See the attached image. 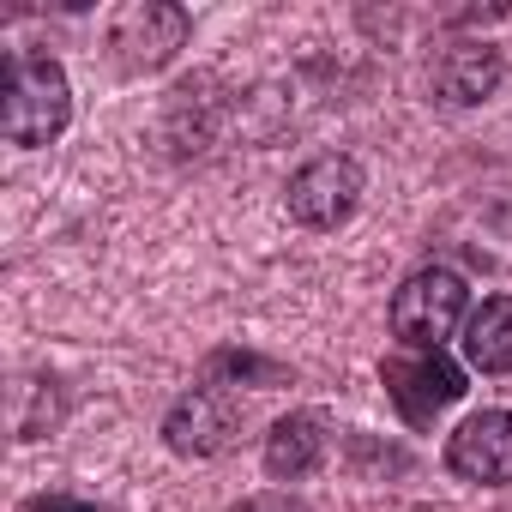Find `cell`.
Wrapping results in <instances>:
<instances>
[{
	"mask_svg": "<svg viewBox=\"0 0 512 512\" xmlns=\"http://www.w3.org/2000/svg\"><path fill=\"white\" fill-rule=\"evenodd\" d=\"M73 121V85L61 73V61L49 55H13L7 67V109H0V127H7L13 145L37 151L49 139H61Z\"/></svg>",
	"mask_w": 512,
	"mask_h": 512,
	"instance_id": "1",
	"label": "cell"
},
{
	"mask_svg": "<svg viewBox=\"0 0 512 512\" xmlns=\"http://www.w3.org/2000/svg\"><path fill=\"white\" fill-rule=\"evenodd\" d=\"M464 302H470V290H464L458 272L422 266V272H410V278L398 284V296H392V338L410 344V350H440V344L458 332Z\"/></svg>",
	"mask_w": 512,
	"mask_h": 512,
	"instance_id": "2",
	"label": "cell"
},
{
	"mask_svg": "<svg viewBox=\"0 0 512 512\" xmlns=\"http://www.w3.org/2000/svg\"><path fill=\"white\" fill-rule=\"evenodd\" d=\"M284 205L302 229H338L362 205V163L356 157H314L290 175Z\"/></svg>",
	"mask_w": 512,
	"mask_h": 512,
	"instance_id": "3",
	"label": "cell"
},
{
	"mask_svg": "<svg viewBox=\"0 0 512 512\" xmlns=\"http://www.w3.org/2000/svg\"><path fill=\"white\" fill-rule=\"evenodd\" d=\"M386 392H392V404L410 416V422H428L434 410H446V404H458L464 398V368L446 356V350H392L386 356Z\"/></svg>",
	"mask_w": 512,
	"mask_h": 512,
	"instance_id": "4",
	"label": "cell"
},
{
	"mask_svg": "<svg viewBox=\"0 0 512 512\" xmlns=\"http://www.w3.org/2000/svg\"><path fill=\"white\" fill-rule=\"evenodd\" d=\"M181 43H187V13L169 7V0H127V7L109 19V49H115V61L127 73L163 67Z\"/></svg>",
	"mask_w": 512,
	"mask_h": 512,
	"instance_id": "5",
	"label": "cell"
},
{
	"mask_svg": "<svg viewBox=\"0 0 512 512\" xmlns=\"http://www.w3.org/2000/svg\"><path fill=\"white\" fill-rule=\"evenodd\" d=\"M446 464L464 482L506 488L512 482V410H476L470 422H458L446 440Z\"/></svg>",
	"mask_w": 512,
	"mask_h": 512,
	"instance_id": "6",
	"label": "cell"
},
{
	"mask_svg": "<svg viewBox=\"0 0 512 512\" xmlns=\"http://www.w3.org/2000/svg\"><path fill=\"white\" fill-rule=\"evenodd\" d=\"M235 428H241V416H235V404H229L217 386H193V392L175 398V410L163 416V440H169V452H181V458H217V452L235 440Z\"/></svg>",
	"mask_w": 512,
	"mask_h": 512,
	"instance_id": "7",
	"label": "cell"
},
{
	"mask_svg": "<svg viewBox=\"0 0 512 512\" xmlns=\"http://www.w3.org/2000/svg\"><path fill=\"white\" fill-rule=\"evenodd\" d=\"M434 97L440 103H452V109H476V103H488L494 97V85H500V55L488 49V43H446L440 55H434Z\"/></svg>",
	"mask_w": 512,
	"mask_h": 512,
	"instance_id": "8",
	"label": "cell"
},
{
	"mask_svg": "<svg viewBox=\"0 0 512 512\" xmlns=\"http://www.w3.org/2000/svg\"><path fill=\"white\" fill-rule=\"evenodd\" d=\"M320 458H326V416H314V410H290V416L272 422V434H266V470H272L278 482L308 476Z\"/></svg>",
	"mask_w": 512,
	"mask_h": 512,
	"instance_id": "9",
	"label": "cell"
},
{
	"mask_svg": "<svg viewBox=\"0 0 512 512\" xmlns=\"http://www.w3.org/2000/svg\"><path fill=\"white\" fill-rule=\"evenodd\" d=\"M464 362L476 374H512V296H488L464 326Z\"/></svg>",
	"mask_w": 512,
	"mask_h": 512,
	"instance_id": "10",
	"label": "cell"
},
{
	"mask_svg": "<svg viewBox=\"0 0 512 512\" xmlns=\"http://www.w3.org/2000/svg\"><path fill=\"white\" fill-rule=\"evenodd\" d=\"M223 380H253V386H278L284 368L266 362V356H253V350H217L205 362V386H223Z\"/></svg>",
	"mask_w": 512,
	"mask_h": 512,
	"instance_id": "11",
	"label": "cell"
},
{
	"mask_svg": "<svg viewBox=\"0 0 512 512\" xmlns=\"http://www.w3.org/2000/svg\"><path fill=\"white\" fill-rule=\"evenodd\" d=\"M235 512H308V506H302V500H290V494H260V500L235 506Z\"/></svg>",
	"mask_w": 512,
	"mask_h": 512,
	"instance_id": "12",
	"label": "cell"
},
{
	"mask_svg": "<svg viewBox=\"0 0 512 512\" xmlns=\"http://www.w3.org/2000/svg\"><path fill=\"white\" fill-rule=\"evenodd\" d=\"M31 512H103V506H91V500H67V494H43Z\"/></svg>",
	"mask_w": 512,
	"mask_h": 512,
	"instance_id": "13",
	"label": "cell"
}]
</instances>
